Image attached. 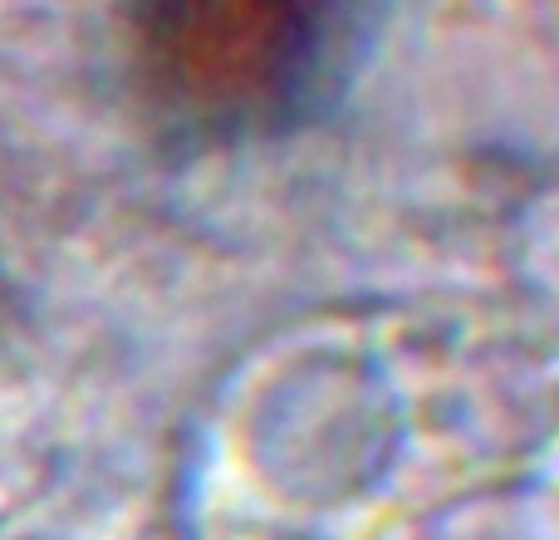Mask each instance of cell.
I'll use <instances>...</instances> for the list:
<instances>
[{
    "label": "cell",
    "instance_id": "6da1fadb",
    "mask_svg": "<svg viewBox=\"0 0 559 540\" xmlns=\"http://www.w3.org/2000/svg\"><path fill=\"white\" fill-rule=\"evenodd\" d=\"M338 0H147L153 74L202 118L285 104L324 55Z\"/></svg>",
    "mask_w": 559,
    "mask_h": 540
}]
</instances>
